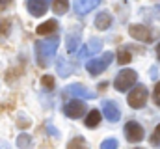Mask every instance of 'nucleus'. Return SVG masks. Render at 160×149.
Listing matches in <instances>:
<instances>
[{
	"label": "nucleus",
	"instance_id": "obj_1",
	"mask_svg": "<svg viewBox=\"0 0 160 149\" xmlns=\"http://www.w3.org/2000/svg\"><path fill=\"white\" fill-rule=\"evenodd\" d=\"M58 45H60V37L56 36H50L48 39H43V41H38L36 43V54H38V64L47 67L54 56H56V50H58Z\"/></svg>",
	"mask_w": 160,
	"mask_h": 149
},
{
	"label": "nucleus",
	"instance_id": "obj_2",
	"mask_svg": "<svg viewBox=\"0 0 160 149\" xmlns=\"http://www.w3.org/2000/svg\"><path fill=\"white\" fill-rule=\"evenodd\" d=\"M112 60H114V54H112V52H104L102 56L89 60V62H88V65H86V67H88V73L93 74V76L101 74L102 71H106V69H108V65L112 64Z\"/></svg>",
	"mask_w": 160,
	"mask_h": 149
},
{
	"label": "nucleus",
	"instance_id": "obj_3",
	"mask_svg": "<svg viewBox=\"0 0 160 149\" xmlns=\"http://www.w3.org/2000/svg\"><path fill=\"white\" fill-rule=\"evenodd\" d=\"M136 78H138L136 71H132V69H123V71L118 73L116 80H114V86H116L118 91H128V90L136 84Z\"/></svg>",
	"mask_w": 160,
	"mask_h": 149
},
{
	"label": "nucleus",
	"instance_id": "obj_4",
	"mask_svg": "<svg viewBox=\"0 0 160 149\" xmlns=\"http://www.w3.org/2000/svg\"><path fill=\"white\" fill-rule=\"evenodd\" d=\"M127 101H128V105H130L132 108H143L145 103H147V88H145V86H136V88L128 93Z\"/></svg>",
	"mask_w": 160,
	"mask_h": 149
},
{
	"label": "nucleus",
	"instance_id": "obj_5",
	"mask_svg": "<svg viewBox=\"0 0 160 149\" xmlns=\"http://www.w3.org/2000/svg\"><path fill=\"white\" fill-rule=\"evenodd\" d=\"M125 136H127V140L130 142V144H138V142H142L143 140V127L140 125V123H136V121H128L127 125H125Z\"/></svg>",
	"mask_w": 160,
	"mask_h": 149
},
{
	"label": "nucleus",
	"instance_id": "obj_6",
	"mask_svg": "<svg viewBox=\"0 0 160 149\" xmlns=\"http://www.w3.org/2000/svg\"><path fill=\"white\" fill-rule=\"evenodd\" d=\"M128 34L134 37V39H138V41H143V43H149V41H153V32L147 28V26H143V24H130V28H128Z\"/></svg>",
	"mask_w": 160,
	"mask_h": 149
},
{
	"label": "nucleus",
	"instance_id": "obj_7",
	"mask_svg": "<svg viewBox=\"0 0 160 149\" xmlns=\"http://www.w3.org/2000/svg\"><path fill=\"white\" fill-rule=\"evenodd\" d=\"M63 112H65V116H67V117L77 119V117H82V116L86 114V105H84L82 101H78V99H73V101L65 103Z\"/></svg>",
	"mask_w": 160,
	"mask_h": 149
},
{
	"label": "nucleus",
	"instance_id": "obj_8",
	"mask_svg": "<svg viewBox=\"0 0 160 149\" xmlns=\"http://www.w3.org/2000/svg\"><path fill=\"white\" fill-rule=\"evenodd\" d=\"M101 47H102V43H101V39L99 37H91L84 47H82V50H80V60H86V58H89V56H93L95 52H99L101 50Z\"/></svg>",
	"mask_w": 160,
	"mask_h": 149
},
{
	"label": "nucleus",
	"instance_id": "obj_9",
	"mask_svg": "<svg viewBox=\"0 0 160 149\" xmlns=\"http://www.w3.org/2000/svg\"><path fill=\"white\" fill-rule=\"evenodd\" d=\"M26 9H28L34 17H41V15L47 13L48 2H45V0H28V2H26Z\"/></svg>",
	"mask_w": 160,
	"mask_h": 149
},
{
	"label": "nucleus",
	"instance_id": "obj_10",
	"mask_svg": "<svg viewBox=\"0 0 160 149\" xmlns=\"http://www.w3.org/2000/svg\"><path fill=\"white\" fill-rule=\"evenodd\" d=\"M102 114H104V117L108 121H118L119 116H121L119 108H118V105L114 101H104L102 103Z\"/></svg>",
	"mask_w": 160,
	"mask_h": 149
},
{
	"label": "nucleus",
	"instance_id": "obj_11",
	"mask_svg": "<svg viewBox=\"0 0 160 149\" xmlns=\"http://www.w3.org/2000/svg\"><path fill=\"white\" fill-rule=\"evenodd\" d=\"M67 93H71L73 97H82V99H95V91L84 88L82 84H73L67 88Z\"/></svg>",
	"mask_w": 160,
	"mask_h": 149
},
{
	"label": "nucleus",
	"instance_id": "obj_12",
	"mask_svg": "<svg viewBox=\"0 0 160 149\" xmlns=\"http://www.w3.org/2000/svg\"><path fill=\"white\" fill-rule=\"evenodd\" d=\"M97 6H99V0H78V2H75V4H73L75 11H77L78 15H84V13H88V11L95 9Z\"/></svg>",
	"mask_w": 160,
	"mask_h": 149
},
{
	"label": "nucleus",
	"instance_id": "obj_13",
	"mask_svg": "<svg viewBox=\"0 0 160 149\" xmlns=\"http://www.w3.org/2000/svg\"><path fill=\"white\" fill-rule=\"evenodd\" d=\"M110 24H112V17H110V13L102 11V13H99V15L95 17V26H97L99 30H106V28H110Z\"/></svg>",
	"mask_w": 160,
	"mask_h": 149
},
{
	"label": "nucleus",
	"instance_id": "obj_14",
	"mask_svg": "<svg viewBox=\"0 0 160 149\" xmlns=\"http://www.w3.org/2000/svg\"><path fill=\"white\" fill-rule=\"evenodd\" d=\"M56 28H58V23H56L54 19H50V21H47V23H43V24L38 26V34H41V36H48V34H52V36H54Z\"/></svg>",
	"mask_w": 160,
	"mask_h": 149
},
{
	"label": "nucleus",
	"instance_id": "obj_15",
	"mask_svg": "<svg viewBox=\"0 0 160 149\" xmlns=\"http://www.w3.org/2000/svg\"><path fill=\"white\" fill-rule=\"evenodd\" d=\"M99 121H101V112H99V110H91L88 116H86L84 125H86V127H89V129H95V127L99 125Z\"/></svg>",
	"mask_w": 160,
	"mask_h": 149
},
{
	"label": "nucleus",
	"instance_id": "obj_16",
	"mask_svg": "<svg viewBox=\"0 0 160 149\" xmlns=\"http://www.w3.org/2000/svg\"><path fill=\"white\" fill-rule=\"evenodd\" d=\"M78 41H80V34H69L67 36V52H77L78 49Z\"/></svg>",
	"mask_w": 160,
	"mask_h": 149
},
{
	"label": "nucleus",
	"instance_id": "obj_17",
	"mask_svg": "<svg viewBox=\"0 0 160 149\" xmlns=\"http://www.w3.org/2000/svg\"><path fill=\"white\" fill-rule=\"evenodd\" d=\"M73 71H75L73 65H67V62L63 58H58V73H60V76H67V74L73 73Z\"/></svg>",
	"mask_w": 160,
	"mask_h": 149
},
{
	"label": "nucleus",
	"instance_id": "obj_18",
	"mask_svg": "<svg viewBox=\"0 0 160 149\" xmlns=\"http://www.w3.org/2000/svg\"><path fill=\"white\" fill-rule=\"evenodd\" d=\"M52 9H54V13H56V15H62V13H65V11L69 9V2H65V0L54 2V4H52Z\"/></svg>",
	"mask_w": 160,
	"mask_h": 149
},
{
	"label": "nucleus",
	"instance_id": "obj_19",
	"mask_svg": "<svg viewBox=\"0 0 160 149\" xmlns=\"http://www.w3.org/2000/svg\"><path fill=\"white\" fill-rule=\"evenodd\" d=\"M67 149H88V146H86L84 138H80V136H77V138H73V140L69 142V146H67Z\"/></svg>",
	"mask_w": 160,
	"mask_h": 149
},
{
	"label": "nucleus",
	"instance_id": "obj_20",
	"mask_svg": "<svg viewBox=\"0 0 160 149\" xmlns=\"http://www.w3.org/2000/svg\"><path fill=\"white\" fill-rule=\"evenodd\" d=\"M30 142H32V140H30L28 134H21V136L17 138V146H19L21 149H26L28 146H30Z\"/></svg>",
	"mask_w": 160,
	"mask_h": 149
},
{
	"label": "nucleus",
	"instance_id": "obj_21",
	"mask_svg": "<svg viewBox=\"0 0 160 149\" xmlns=\"http://www.w3.org/2000/svg\"><path fill=\"white\" fill-rule=\"evenodd\" d=\"M101 149H118V140H114V138L104 140V142L101 144Z\"/></svg>",
	"mask_w": 160,
	"mask_h": 149
},
{
	"label": "nucleus",
	"instance_id": "obj_22",
	"mask_svg": "<svg viewBox=\"0 0 160 149\" xmlns=\"http://www.w3.org/2000/svg\"><path fill=\"white\" fill-rule=\"evenodd\" d=\"M130 62V54L127 50H119L118 52V64H128Z\"/></svg>",
	"mask_w": 160,
	"mask_h": 149
},
{
	"label": "nucleus",
	"instance_id": "obj_23",
	"mask_svg": "<svg viewBox=\"0 0 160 149\" xmlns=\"http://www.w3.org/2000/svg\"><path fill=\"white\" fill-rule=\"evenodd\" d=\"M151 144L157 146V147H160V125H157V129H155V132H153V136H151Z\"/></svg>",
	"mask_w": 160,
	"mask_h": 149
},
{
	"label": "nucleus",
	"instance_id": "obj_24",
	"mask_svg": "<svg viewBox=\"0 0 160 149\" xmlns=\"http://www.w3.org/2000/svg\"><path fill=\"white\" fill-rule=\"evenodd\" d=\"M8 32H9V23L8 21H2L0 23V41L8 36Z\"/></svg>",
	"mask_w": 160,
	"mask_h": 149
},
{
	"label": "nucleus",
	"instance_id": "obj_25",
	"mask_svg": "<svg viewBox=\"0 0 160 149\" xmlns=\"http://www.w3.org/2000/svg\"><path fill=\"white\" fill-rule=\"evenodd\" d=\"M41 82H43V86H45V88H48V90H52V88H54V78H52L50 74H45Z\"/></svg>",
	"mask_w": 160,
	"mask_h": 149
},
{
	"label": "nucleus",
	"instance_id": "obj_26",
	"mask_svg": "<svg viewBox=\"0 0 160 149\" xmlns=\"http://www.w3.org/2000/svg\"><path fill=\"white\" fill-rule=\"evenodd\" d=\"M153 101H155V105H160V82L155 86V91H153Z\"/></svg>",
	"mask_w": 160,
	"mask_h": 149
},
{
	"label": "nucleus",
	"instance_id": "obj_27",
	"mask_svg": "<svg viewBox=\"0 0 160 149\" xmlns=\"http://www.w3.org/2000/svg\"><path fill=\"white\" fill-rule=\"evenodd\" d=\"M157 58H158V60H160V43H158V45H157Z\"/></svg>",
	"mask_w": 160,
	"mask_h": 149
}]
</instances>
